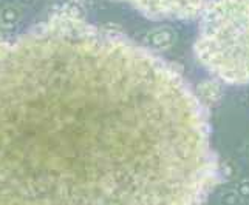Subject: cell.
Segmentation results:
<instances>
[{
	"label": "cell",
	"mask_w": 249,
	"mask_h": 205,
	"mask_svg": "<svg viewBox=\"0 0 249 205\" xmlns=\"http://www.w3.org/2000/svg\"><path fill=\"white\" fill-rule=\"evenodd\" d=\"M0 162L40 205H201L218 173L183 76L64 10L0 42Z\"/></svg>",
	"instance_id": "6da1fadb"
},
{
	"label": "cell",
	"mask_w": 249,
	"mask_h": 205,
	"mask_svg": "<svg viewBox=\"0 0 249 205\" xmlns=\"http://www.w3.org/2000/svg\"><path fill=\"white\" fill-rule=\"evenodd\" d=\"M195 54L220 80L249 83V0H211L203 6Z\"/></svg>",
	"instance_id": "7a4b0ae2"
},
{
	"label": "cell",
	"mask_w": 249,
	"mask_h": 205,
	"mask_svg": "<svg viewBox=\"0 0 249 205\" xmlns=\"http://www.w3.org/2000/svg\"><path fill=\"white\" fill-rule=\"evenodd\" d=\"M136 11L157 20L189 19L203 10L204 0H125Z\"/></svg>",
	"instance_id": "3957f363"
},
{
	"label": "cell",
	"mask_w": 249,
	"mask_h": 205,
	"mask_svg": "<svg viewBox=\"0 0 249 205\" xmlns=\"http://www.w3.org/2000/svg\"><path fill=\"white\" fill-rule=\"evenodd\" d=\"M22 19V11L16 5H6L0 10V25L6 30L14 28Z\"/></svg>",
	"instance_id": "277c9868"
},
{
	"label": "cell",
	"mask_w": 249,
	"mask_h": 205,
	"mask_svg": "<svg viewBox=\"0 0 249 205\" xmlns=\"http://www.w3.org/2000/svg\"><path fill=\"white\" fill-rule=\"evenodd\" d=\"M6 39V28H3L2 25H0V42Z\"/></svg>",
	"instance_id": "5b68a950"
},
{
	"label": "cell",
	"mask_w": 249,
	"mask_h": 205,
	"mask_svg": "<svg viewBox=\"0 0 249 205\" xmlns=\"http://www.w3.org/2000/svg\"><path fill=\"white\" fill-rule=\"evenodd\" d=\"M19 2L23 3V5H31V3L34 2V0H19Z\"/></svg>",
	"instance_id": "8992f818"
}]
</instances>
